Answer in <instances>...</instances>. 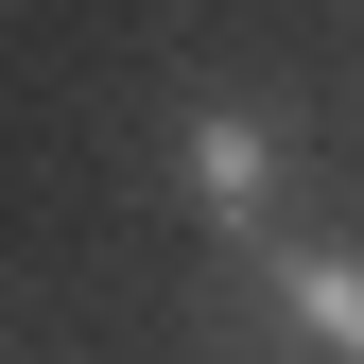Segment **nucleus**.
Instances as JSON below:
<instances>
[{"instance_id": "obj_2", "label": "nucleus", "mask_w": 364, "mask_h": 364, "mask_svg": "<svg viewBox=\"0 0 364 364\" xmlns=\"http://www.w3.org/2000/svg\"><path fill=\"white\" fill-rule=\"evenodd\" d=\"M260 330L364 364V243H278V225H260Z\"/></svg>"}, {"instance_id": "obj_1", "label": "nucleus", "mask_w": 364, "mask_h": 364, "mask_svg": "<svg viewBox=\"0 0 364 364\" xmlns=\"http://www.w3.org/2000/svg\"><path fill=\"white\" fill-rule=\"evenodd\" d=\"M278 191H295V139L243 105V87H208V105L173 122V208L225 225V243H260V225H278Z\"/></svg>"}]
</instances>
